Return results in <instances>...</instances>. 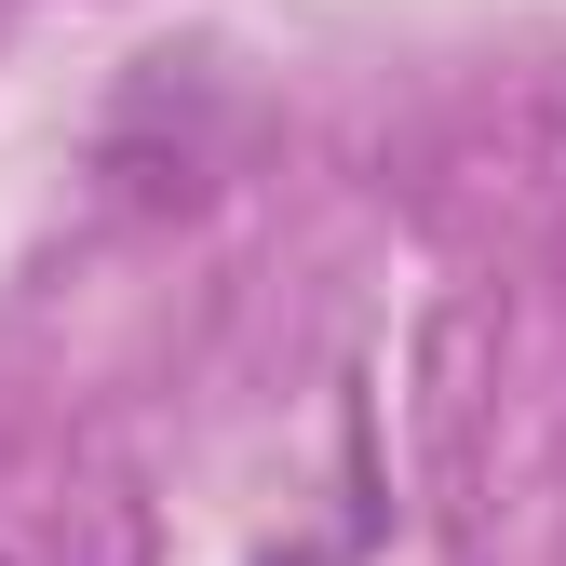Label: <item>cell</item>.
I'll list each match as a JSON object with an SVG mask.
<instances>
[{
	"instance_id": "cell-1",
	"label": "cell",
	"mask_w": 566,
	"mask_h": 566,
	"mask_svg": "<svg viewBox=\"0 0 566 566\" xmlns=\"http://www.w3.org/2000/svg\"><path fill=\"white\" fill-rule=\"evenodd\" d=\"M270 566H324V553H270Z\"/></svg>"
}]
</instances>
